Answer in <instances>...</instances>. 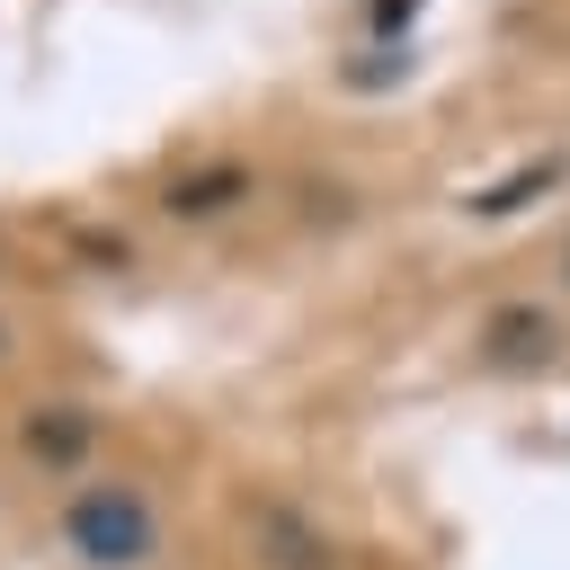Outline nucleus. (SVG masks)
<instances>
[{"label":"nucleus","instance_id":"2","mask_svg":"<svg viewBox=\"0 0 570 570\" xmlns=\"http://www.w3.org/2000/svg\"><path fill=\"white\" fill-rule=\"evenodd\" d=\"M472 365L499 374V383L561 374V365H570V303H561L552 285H534V294H499V303L472 321Z\"/></svg>","mask_w":570,"mask_h":570},{"label":"nucleus","instance_id":"1","mask_svg":"<svg viewBox=\"0 0 570 570\" xmlns=\"http://www.w3.org/2000/svg\"><path fill=\"white\" fill-rule=\"evenodd\" d=\"M53 543L71 570H160V543H169V517L142 481L125 472H89L62 490L53 508Z\"/></svg>","mask_w":570,"mask_h":570},{"label":"nucleus","instance_id":"7","mask_svg":"<svg viewBox=\"0 0 570 570\" xmlns=\"http://www.w3.org/2000/svg\"><path fill=\"white\" fill-rule=\"evenodd\" d=\"M0 356H9V312H0Z\"/></svg>","mask_w":570,"mask_h":570},{"label":"nucleus","instance_id":"5","mask_svg":"<svg viewBox=\"0 0 570 570\" xmlns=\"http://www.w3.org/2000/svg\"><path fill=\"white\" fill-rule=\"evenodd\" d=\"M249 160H205V169H178L169 187H160V223H223V214H240L249 205Z\"/></svg>","mask_w":570,"mask_h":570},{"label":"nucleus","instance_id":"6","mask_svg":"<svg viewBox=\"0 0 570 570\" xmlns=\"http://www.w3.org/2000/svg\"><path fill=\"white\" fill-rule=\"evenodd\" d=\"M543 285H552V294H561V303H570V223H561V232H552V276H543Z\"/></svg>","mask_w":570,"mask_h":570},{"label":"nucleus","instance_id":"4","mask_svg":"<svg viewBox=\"0 0 570 570\" xmlns=\"http://www.w3.org/2000/svg\"><path fill=\"white\" fill-rule=\"evenodd\" d=\"M249 561L258 570H338V534L303 508V499H258L249 508Z\"/></svg>","mask_w":570,"mask_h":570},{"label":"nucleus","instance_id":"3","mask_svg":"<svg viewBox=\"0 0 570 570\" xmlns=\"http://www.w3.org/2000/svg\"><path fill=\"white\" fill-rule=\"evenodd\" d=\"M9 436H18V454H27L36 472H53V481L71 490V481H89V463H98V436H107V428H98V410H89V401H36V410H18V428H9Z\"/></svg>","mask_w":570,"mask_h":570}]
</instances>
